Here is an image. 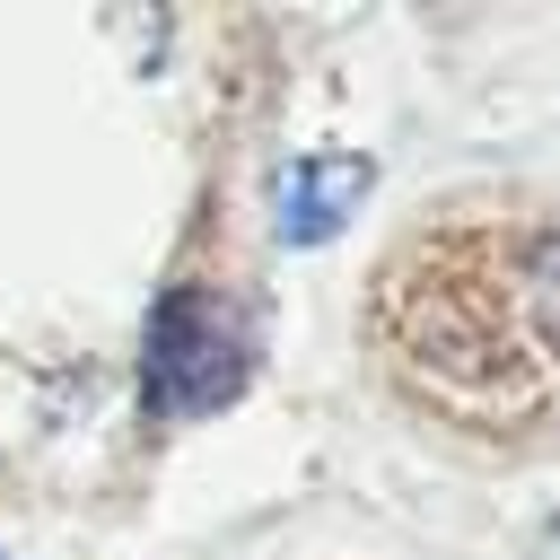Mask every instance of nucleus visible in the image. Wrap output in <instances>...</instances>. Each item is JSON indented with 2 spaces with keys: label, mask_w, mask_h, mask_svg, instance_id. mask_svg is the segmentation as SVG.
<instances>
[{
  "label": "nucleus",
  "mask_w": 560,
  "mask_h": 560,
  "mask_svg": "<svg viewBox=\"0 0 560 560\" xmlns=\"http://www.w3.org/2000/svg\"><path fill=\"white\" fill-rule=\"evenodd\" d=\"M254 376V324L236 315V298L184 280L149 306L140 324V411L149 420H210L245 394Z\"/></svg>",
  "instance_id": "obj_1"
},
{
  "label": "nucleus",
  "mask_w": 560,
  "mask_h": 560,
  "mask_svg": "<svg viewBox=\"0 0 560 560\" xmlns=\"http://www.w3.org/2000/svg\"><path fill=\"white\" fill-rule=\"evenodd\" d=\"M368 184H376V166H368L359 149H306V158H289V166L271 175V236H280L289 254L332 245V236L350 228V210L368 201Z\"/></svg>",
  "instance_id": "obj_2"
},
{
  "label": "nucleus",
  "mask_w": 560,
  "mask_h": 560,
  "mask_svg": "<svg viewBox=\"0 0 560 560\" xmlns=\"http://www.w3.org/2000/svg\"><path fill=\"white\" fill-rule=\"evenodd\" d=\"M525 315L560 359V236H534V254H525Z\"/></svg>",
  "instance_id": "obj_3"
},
{
  "label": "nucleus",
  "mask_w": 560,
  "mask_h": 560,
  "mask_svg": "<svg viewBox=\"0 0 560 560\" xmlns=\"http://www.w3.org/2000/svg\"><path fill=\"white\" fill-rule=\"evenodd\" d=\"M551 560H560V525H551Z\"/></svg>",
  "instance_id": "obj_4"
}]
</instances>
